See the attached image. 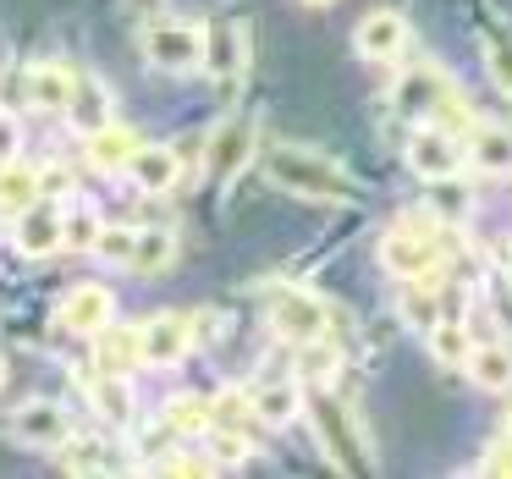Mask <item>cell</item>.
I'll return each mask as SVG.
<instances>
[{
  "mask_svg": "<svg viewBox=\"0 0 512 479\" xmlns=\"http://www.w3.org/2000/svg\"><path fill=\"white\" fill-rule=\"evenodd\" d=\"M353 45L364 61H397L408 50V17L402 12H369L364 23L353 28Z\"/></svg>",
  "mask_w": 512,
  "mask_h": 479,
  "instance_id": "obj_13",
  "label": "cell"
},
{
  "mask_svg": "<svg viewBox=\"0 0 512 479\" xmlns=\"http://www.w3.org/2000/svg\"><path fill=\"white\" fill-rule=\"evenodd\" d=\"M507 441H512V419H507Z\"/></svg>",
  "mask_w": 512,
  "mask_h": 479,
  "instance_id": "obj_40",
  "label": "cell"
},
{
  "mask_svg": "<svg viewBox=\"0 0 512 479\" xmlns=\"http://www.w3.org/2000/svg\"><path fill=\"white\" fill-rule=\"evenodd\" d=\"M17 138H23V127L12 116H0V160H17Z\"/></svg>",
  "mask_w": 512,
  "mask_h": 479,
  "instance_id": "obj_34",
  "label": "cell"
},
{
  "mask_svg": "<svg viewBox=\"0 0 512 479\" xmlns=\"http://www.w3.org/2000/svg\"><path fill=\"white\" fill-rule=\"evenodd\" d=\"M243 419H248V391H226V397L210 402V424H221V430H237Z\"/></svg>",
  "mask_w": 512,
  "mask_h": 479,
  "instance_id": "obj_33",
  "label": "cell"
},
{
  "mask_svg": "<svg viewBox=\"0 0 512 479\" xmlns=\"http://www.w3.org/2000/svg\"><path fill=\"white\" fill-rule=\"evenodd\" d=\"M34 199H45V177L23 160H0V221H17Z\"/></svg>",
  "mask_w": 512,
  "mask_h": 479,
  "instance_id": "obj_17",
  "label": "cell"
},
{
  "mask_svg": "<svg viewBox=\"0 0 512 479\" xmlns=\"http://www.w3.org/2000/svg\"><path fill=\"white\" fill-rule=\"evenodd\" d=\"M133 149H138V133H133V127L105 122V127H94V133H89V166H94V171H127Z\"/></svg>",
  "mask_w": 512,
  "mask_h": 479,
  "instance_id": "obj_20",
  "label": "cell"
},
{
  "mask_svg": "<svg viewBox=\"0 0 512 479\" xmlns=\"http://www.w3.org/2000/svg\"><path fill=\"white\" fill-rule=\"evenodd\" d=\"M56 320L67 325L72 336H94L100 325H111V320H116V298H111V287H100V281H83V287H72L67 298H61Z\"/></svg>",
  "mask_w": 512,
  "mask_h": 479,
  "instance_id": "obj_10",
  "label": "cell"
},
{
  "mask_svg": "<svg viewBox=\"0 0 512 479\" xmlns=\"http://www.w3.org/2000/svg\"><path fill=\"white\" fill-rule=\"evenodd\" d=\"M67 122L78 127L83 138L94 133V127L111 122V94L100 89V83H72V100H67Z\"/></svg>",
  "mask_w": 512,
  "mask_h": 479,
  "instance_id": "obj_24",
  "label": "cell"
},
{
  "mask_svg": "<svg viewBox=\"0 0 512 479\" xmlns=\"http://www.w3.org/2000/svg\"><path fill=\"white\" fill-rule=\"evenodd\" d=\"M485 61H490V78L512 94V34L507 28H485Z\"/></svg>",
  "mask_w": 512,
  "mask_h": 479,
  "instance_id": "obj_29",
  "label": "cell"
},
{
  "mask_svg": "<svg viewBox=\"0 0 512 479\" xmlns=\"http://www.w3.org/2000/svg\"><path fill=\"white\" fill-rule=\"evenodd\" d=\"M144 56L155 61L160 72L182 78V72H199V56H204V28L199 23H155L144 34Z\"/></svg>",
  "mask_w": 512,
  "mask_h": 479,
  "instance_id": "obj_7",
  "label": "cell"
},
{
  "mask_svg": "<svg viewBox=\"0 0 512 479\" xmlns=\"http://www.w3.org/2000/svg\"><path fill=\"white\" fill-rule=\"evenodd\" d=\"M270 331L292 347H314L331 331V309L303 287H276L270 292Z\"/></svg>",
  "mask_w": 512,
  "mask_h": 479,
  "instance_id": "obj_4",
  "label": "cell"
},
{
  "mask_svg": "<svg viewBox=\"0 0 512 479\" xmlns=\"http://www.w3.org/2000/svg\"><path fill=\"white\" fill-rule=\"evenodd\" d=\"M479 468H485V474H512V441H507V446H496V452H490Z\"/></svg>",
  "mask_w": 512,
  "mask_h": 479,
  "instance_id": "obj_35",
  "label": "cell"
},
{
  "mask_svg": "<svg viewBox=\"0 0 512 479\" xmlns=\"http://www.w3.org/2000/svg\"><path fill=\"white\" fill-rule=\"evenodd\" d=\"M248 413H254L259 424H276V430H287V424L303 413V391H298V380H276V386H259L254 397H248Z\"/></svg>",
  "mask_w": 512,
  "mask_h": 479,
  "instance_id": "obj_19",
  "label": "cell"
},
{
  "mask_svg": "<svg viewBox=\"0 0 512 479\" xmlns=\"http://www.w3.org/2000/svg\"><path fill=\"white\" fill-rule=\"evenodd\" d=\"M160 468H166V474H204L210 463H199V457H166Z\"/></svg>",
  "mask_w": 512,
  "mask_h": 479,
  "instance_id": "obj_36",
  "label": "cell"
},
{
  "mask_svg": "<svg viewBox=\"0 0 512 479\" xmlns=\"http://www.w3.org/2000/svg\"><path fill=\"white\" fill-rule=\"evenodd\" d=\"M402 320H408V325H424V331H430V325H435V287H419V281H408Z\"/></svg>",
  "mask_w": 512,
  "mask_h": 479,
  "instance_id": "obj_32",
  "label": "cell"
},
{
  "mask_svg": "<svg viewBox=\"0 0 512 479\" xmlns=\"http://www.w3.org/2000/svg\"><path fill=\"white\" fill-rule=\"evenodd\" d=\"M138 342H144V364H155V369L182 364L193 347V314H177V309L155 314L149 325H138Z\"/></svg>",
  "mask_w": 512,
  "mask_h": 479,
  "instance_id": "obj_9",
  "label": "cell"
},
{
  "mask_svg": "<svg viewBox=\"0 0 512 479\" xmlns=\"http://www.w3.org/2000/svg\"><path fill=\"white\" fill-rule=\"evenodd\" d=\"M94 408H100L111 424L133 419V386H127V375H100V386H94Z\"/></svg>",
  "mask_w": 512,
  "mask_h": 479,
  "instance_id": "obj_27",
  "label": "cell"
},
{
  "mask_svg": "<svg viewBox=\"0 0 512 479\" xmlns=\"http://www.w3.org/2000/svg\"><path fill=\"white\" fill-rule=\"evenodd\" d=\"M463 166L485 171V177H507L512 171V133L507 127H479V133H468Z\"/></svg>",
  "mask_w": 512,
  "mask_h": 479,
  "instance_id": "obj_18",
  "label": "cell"
},
{
  "mask_svg": "<svg viewBox=\"0 0 512 479\" xmlns=\"http://www.w3.org/2000/svg\"><path fill=\"white\" fill-rule=\"evenodd\" d=\"M199 67L210 72V78H237V67H243V28L226 23V17H215V23H204V56Z\"/></svg>",
  "mask_w": 512,
  "mask_h": 479,
  "instance_id": "obj_16",
  "label": "cell"
},
{
  "mask_svg": "<svg viewBox=\"0 0 512 479\" xmlns=\"http://www.w3.org/2000/svg\"><path fill=\"white\" fill-rule=\"evenodd\" d=\"M463 369H468V380H474L479 391H512V347H501V342L468 347Z\"/></svg>",
  "mask_w": 512,
  "mask_h": 479,
  "instance_id": "obj_21",
  "label": "cell"
},
{
  "mask_svg": "<svg viewBox=\"0 0 512 479\" xmlns=\"http://www.w3.org/2000/svg\"><path fill=\"white\" fill-rule=\"evenodd\" d=\"M468 347H474V336L463 331V320H457V314H441V320L430 325V353H435V364H463L468 358Z\"/></svg>",
  "mask_w": 512,
  "mask_h": 479,
  "instance_id": "obj_25",
  "label": "cell"
},
{
  "mask_svg": "<svg viewBox=\"0 0 512 479\" xmlns=\"http://www.w3.org/2000/svg\"><path fill=\"white\" fill-rule=\"evenodd\" d=\"M171 259H177V232H166V226H144V232L133 237L127 270H138V276H160Z\"/></svg>",
  "mask_w": 512,
  "mask_h": 479,
  "instance_id": "obj_22",
  "label": "cell"
},
{
  "mask_svg": "<svg viewBox=\"0 0 512 479\" xmlns=\"http://www.w3.org/2000/svg\"><path fill=\"white\" fill-rule=\"evenodd\" d=\"M166 424L177 435H204L210 430V397H199V391H177V397L166 402Z\"/></svg>",
  "mask_w": 512,
  "mask_h": 479,
  "instance_id": "obj_26",
  "label": "cell"
},
{
  "mask_svg": "<svg viewBox=\"0 0 512 479\" xmlns=\"http://www.w3.org/2000/svg\"><path fill=\"white\" fill-rule=\"evenodd\" d=\"M56 452H61V468H67V474H100L105 468V446L89 441V435H67Z\"/></svg>",
  "mask_w": 512,
  "mask_h": 479,
  "instance_id": "obj_28",
  "label": "cell"
},
{
  "mask_svg": "<svg viewBox=\"0 0 512 479\" xmlns=\"http://www.w3.org/2000/svg\"><path fill=\"white\" fill-rule=\"evenodd\" d=\"M397 111L402 116H435V122H452V116H463V105H457L452 83H446L441 67H413L408 78L397 83Z\"/></svg>",
  "mask_w": 512,
  "mask_h": 479,
  "instance_id": "obj_6",
  "label": "cell"
},
{
  "mask_svg": "<svg viewBox=\"0 0 512 479\" xmlns=\"http://www.w3.org/2000/svg\"><path fill=\"white\" fill-rule=\"evenodd\" d=\"M254 149H259V138H254V122H221L210 133V149H204V177L210 182H232V177H243L248 171V160H254Z\"/></svg>",
  "mask_w": 512,
  "mask_h": 479,
  "instance_id": "obj_8",
  "label": "cell"
},
{
  "mask_svg": "<svg viewBox=\"0 0 512 479\" xmlns=\"http://www.w3.org/2000/svg\"><path fill=\"white\" fill-rule=\"evenodd\" d=\"M133 226H105L100 221V237H94V248H89V254H100L105 259V265H122L127 270V254H133Z\"/></svg>",
  "mask_w": 512,
  "mask_h": 479,
  "instance_id": "obj_30",
  "label": "cell"
},
{
  "mask_svg": "<svg viewBox=\"0 0 512 479\" xmlns=\"http://www.w3.org/2000/svg\"><path fill=\"white\" fill-rule=\"evenodd\" d=\"M94 237H100V215H94L89 204L61 215V248H94Z\"/></svg>",
  "mask_w": 512,
  "mask_h": 479,
  "instance_id": "obj_31",
  "label": "cell"
},
{
  "mask_svg": "<svg viewBox=\"0 0 512 479\" xmlns=\"http://www.w3.org/2000/svg\"><path fill=\"white\" fill-rule=\"evenodd\" d=\"M138 12H160V6H166V0H133Z\"/></svg>",
  "mask_w": 512,
  "mask_h": 479,
  "instance_id": "obj_37",
  "label": "cell"
},
{
  "mask_svg": "<svg viewBox=\"0 0 512 479\" xmlns=\"http://www.w3.org/2000/svg\"><path fill=\"white\" fill-rule=\"evenodd\" d=\"M12 435H17V446L56 452V446L72 435V424H67V413H61L56 402H23V408L12 413Z\"/></svg>",
  "mask_w": 512,
  "mask_h": 479,
  "instance_id": "obj_11",
  "label": "cell"
},
{
  "mask_svg": "<svg viewBox=\"0 0 512 479\" xmlns=\"http://www.w3.org/2000/svg\"><path fill=\"white\" fill-rule=\"evenodd\" d=\"M303 6H331V0H303Z\"/></svg>",
  "mask_w": 512,
  "mask_h": 479,
  "instance_id": "obj_38",
  "label": "cell"
},
{
  "mask_svg": "<svg viewBox=\"0 0 512 479\" xmlns=\"http://www.w3.org/2000/svg\"><path fill=\"white\" fill-rule=\"evenodd\" d=\"M72 67H56V61H39L34 72H28V100L39 105V111H67L72 100Z\"/></svg>",
  "mask_w": 512,
  "mask_h": 479,
  "instance_id": "obj_23",
  "label": "cell"
},
{
  "mask_svg": "<svg viewBox=\"0 0 512 479\" xmlns=\"http://www.w3.org/2000/svg\"><path fill=\"white\" fill-rule=\"evenodd\" d=\"M303 413H309L314 424V441L325 446V457H331L342 474H369V446H364V430L353 424V413H347V402L336 397V391H314V397H303Z\"/></svg>",
  "mask_w": 512,
  "mask_h": 479,
  "instance_id": "obj_2",
  "label": "cell"
},
{
  "mask_svg": "<svg viewBox=\"0 0 512 479\" xmlns=\"http://www.w3.org/2000/svg\"><path fill=\"white\" fill-rule=\"evenodd\" d=\"M0 386H6V358H0Z\"/></svg>",
  "mask_w": 512,
  "mask_h": 479,
  "instance_id": "obj_39",
  "label": "cell"
},
{
  "mask_svg": "<svg viewBox=\"0 0 512 479\" xmlns=\"http://www.w3.org/2000/svg\"><path fill=\"white\" fill-rule=\"evenodd\" d=\"M12 243H17V254H23V259L56 254V248H61V210H56V204H45V199H34L12 221Z\"/></svg>",
  "mask_w": 512,
  "mask_h": 479,
  "instance_id": "obj_12",
  "label": "cell"
},
{
  "mask_svg": "<svg viewBox=\"0 0 512 479\" xmlns=\"http://www.w3.org/2000/svg\"><path fill=\"white\" fill-rule=\"evenodd\" d=\"M127 177H133L138 193H171L182 177V160L171 144H138L133 160H127Z\"/></svg>",
  "mask_w": 512,
  "mask_h": 479,
  "instance_id": "obj_14",
  "label": "cell"
},
{
  "mask_svg": "<svg viewBox=\"0 0 512 479\" xmlns=\"http://www.w3.org/2000/svg\"><path fill=\"white\" fill-rule=\"evenodd\" d=\"M380 265L397 281H419V287H441V237L419 221L402 215L386 237H380Z\"/></svg>",
  "mask_w": 512,
  "mask_h": 479,
  "instance_id": "obj_3",
  "label": "cell"
},
{
  "mask_svg": "<svg viewBox=\"0 0 512 479\" xmlns=\"http://www.w3.org/2000/svg\"><path fill=\"white\" fill-rule=\"evenodd\" d=\"M402 160H408V171L419 182H446V177L463 171V138H457L452 127H441V122H424V127L408 133Z\"/></svg>",
  "mask_w": 512,
  "mask_h": 479,
  "instance_id": "obj_5",
  "label": "cell"
},
{
  "mask_svg": "<svg viewBox=\"0 0 512 479\" xmlns=\"http://www.w3.org/2000/svg\"><path fill=\"white\" fill-rule=\"evenodd\" d=\"M94 364L100 375H133L144 364V342H138V325H100L94 331Z\"/></svg>",
  "mask_w": 512,
  "mask_h": 479,
  "instance_id": "obj_15",
  "label": "cell"
},
{
  "mask_svg": "<svg viewBox=\"0 0 512 479\" xmlns=\"http://www.w3.org/2000/svg\"><path fill=\"white\" fill-rule=\"evenodd\" d=\"M265 177L276 182V188L298 193V199H320V204H347V199H358L353 177H347V171L336 166L331 155H320V149H303V144H270V149H265Z\"/></svg>",
  "mask_w": 512,
  "mask_h": 479,
  "instance_id": "obj_1",
  "label": "cell"
}]
</instances>
